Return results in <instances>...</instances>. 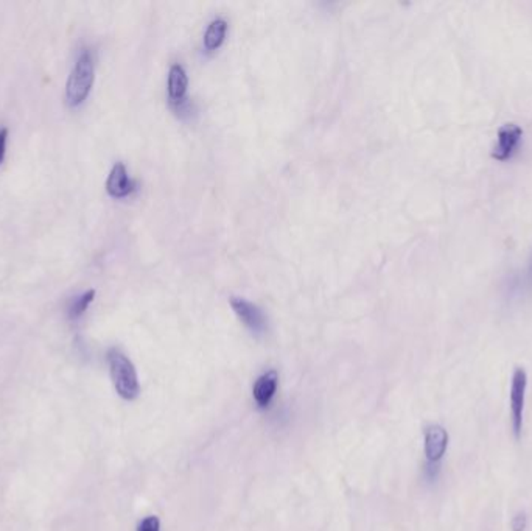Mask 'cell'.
<instances>
[{
    "instance_id": "obj_1",
    "label": "cell",
    "mask_w": 532,
    "mask_h": 531,
    "mask_svg": "<svg viewBox=\"0 0 532 531\" xmlns=\"http://www.w3.org/2000/svg\"><path fill=\"white\" fill-rule=\"evenodd\" d=\"M95 80V63L92 53L83 50L75 63L66 86V101L71 108L83 105L92 91Z\"/></svg>"
},
{
    "instance_id": "obj_2",
    "label": "cell",
    "mask_w": 532,
    "mask_h": 531,
    "mask_svg": "<svg viewBox=\"0 0 532 531\" xmlns=\"http://www.w3.org/2000/svg\"><path fill=\"white\" fill-rule=\"evenodd\" d=\"M108 363L119 396L125 400H134L140 394V384L131 360L119 349H111L108 352Z\"/></svg>"
},
{
    "instance_id": "obj_3",
    "label": "cell",
    "mask_w": 532,
    "mask_h": 531,
    "mask_svg": "<svg viewBox=\"0 0 532 531\" xmlns=\"http://www.w3.org/2000/svg\"><path fill=\"white\" fill-rule=\"evenodd\" d=\"M424 441L425 477L428 480H436L441 471V461L448 449V432L442 425H429L425 430Z\"/></svg>"
},
{
    "instance_id": "obj_4",
    "label": "cell",
    "mask_w": 532,
    "mask_h": 531,
    "mask_svg": "<svg viewBox=\"0 0 532 531\" xmlns=\"http://www.w3.org/2000/svg\"><path fill=\"white\" fill-rule=\"evenodd\" d=\"M526 391H528V374L523 368H515L510 380L509 393V408H510V422L517 439L522 438L523 422H524V405H526Z\"/></svg>"
},
{
    "instance_id": "obj_5",
    "label": "cell",
    "mask_w": 532,
    "mask_h": 531,
    "mask_svg": "<svg viewBox=\"0 0 532 531\" xmlns=\"http://www.w3.org/2000/svg\"><path fill=\"white\" fill-rule=\"evenodd\" d=\"M187 91H189L187 72L186 69H184L182 64L173 63L168 71L167 92H168L170 106L173 108L175 112L181 115L186 112H192V108H190L189 99H187Z\"/></svg>"
},
{
    "instance_id": "obj_6",
    "label": "cell",
    "mask_w": 532,
    "mask_h": 531,
    "mask_svg": "<svg viewBox=\"0 0 532 531\" xmlns=\"http://www.w3.org/2000/svg\"><path fill=\"white\" fill-rule=\"evenodd\" d=\"M229 303L238 319H240L252 333L260 335V333H265V330L268 329V319H266V315L258 305L248 301L246 298L240 296H232Z\"/></svg>"
},
{
    "instance_id": "obj_7",
    "label": "cell",
    "mask_w": 532,
    "mask_h": 531,
    "mask_svg": "<svg viewBox=\"0 0 532 531\" xmlns=\"http://www.w3.org/2000/svg\"><path fill=\"white\" fill-rule=\"evenodd\" d=\"M138 189V184L129 178L126 166L124 162H115L106 180V192L112 198H125Z\"/></svg>"
},
{
    "instance_id": "obj_8",
    "label": "cell",
    "mask_w": 532,
    "mask_h": 531,
    "mask_svg": "<svg viewBox=\"0 0 532 531\" xmlns=\"http://www.w3.org/2000/svg\"><path fill=\"white\" fill-rule=\"evenodd\" d=\"M522 128L515 124H506L498 131V142L492 152V156L498 161H504L512 156L514 150L522 140Z\"/></svg>"
},
{
    "instance_id": "obj_9",
    "label": "cell",
    "mask_w": 532,
    "mask_h": 531,
    "mask_svg": "<svg viewBox=\"0 0 532 531\" xmlns=\"http://www.w3.org/2000/svg\"><path fill=\"white\" fill-rule=\"evenodd\" d=\"M279 386V374L274 370L263 372L260 377L256 380L254 388H252V396H254L256 404L258 408H268L272 398L276 396Z\"/></svg>"
},
{
    "instance_id": "obj_10",
    "label": "cell",
    "mask_w": 532,
    "mask_h": 531,
    "mask_svg": "<svg viewBox=\"0 0 532 531\" xmlns=\"http://www.w3.org/2000/svg\"><path fill=\"white\" fill-rule=\"evenodd\" d=\"M228 33V20L223 17H216L207 25V30L204 33V49L214 52L220 49Z\"/></svg>"
},
{
    "instance_id": "obj_11",
    "label": "cell",
    "mask_w": 532,
    "mask_h": 531,
    "mask_svg": "<svg viewBox=\"0 0 532 531\" xmlns=\"http://www.w3.org/2000/svg\"><path fill=\"white\" fill-rule=\"evenodd\" d=\"M94 298H95V291L89 290V291H86V293L78 296L77 299H73L71 307H69V317L72 319L80 318L87 310L89 305H91V303L94 301Z\"/></svg>"
},
{
    "instance_id": "obj_12",
    "label": "cell",
    "mask_w": 532,
    "mask_h": 531,
    "mask_svg": "<svg viewBox=\"0 0 532 531\" xmlns=\"http://www.w3.org/2000/svg\"><path fill=\"white\" fill-rule=\"evenodd\" d=\"M138 531H161V521L156 516H148L145 519H142Z\"/></svg>"
},
{
    "instance_id": "obj_13",
    "label": "cell",
    "mask_w": 532,
    "mask_h": 531,
    "mask_svg": "<svg viewBox=\"0 0 532 531\" xmlns=\"http://www.w3.org/2000/svg\"><path fill=\"white\" fill-rule=\"evenodd\" d=\"M510 528L512 531H526L528 528V516L526 513H518L510 521Z\"/></svg>"
},
{
    "instance_id": "obj_14",
    "label": "cell",
    "mask_w": 532,
    "mask_h": 531,
    "mask_svg": "<svg viewBox=\"0 0 532 531\" xmlns=\"http://www.w3.org/2000/svg\"><path fill=\"white\" fill-rule=\"evenodd\" d=\"M6 138H8V129L2 128L0 129V164L5 159V150H6Z\"/></svg>"
},
{
    "instance_id": "obj_15",
    "label": "cell",
    "mask_w": 532,
    "mask_h": 531,
    "mask_svg": "<svg viewBox=\"0 0 532 531\" xmlns=\"http://www.w3.org/2000/svg\"><path fill=\"white\" fill-rule=\"evenodd\" d=\"M531 276H532V262H531Z\"/></svg>"
}]
</instances>
